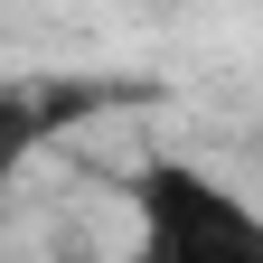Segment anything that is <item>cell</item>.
<instances>
[{"instance_id": "6da1fadb", "label": "cell", "mask_w": 263, "mask_h": 263, "mask_svg": "<svg viewBox=\"0 0 263 263\" xmlns=\"http://www.w3.org/2000/svg\"><path fill=\"white\" fill-rule=\"evenodd\" d=\"M132 226H141V263H263V207L207 179L197 160H141Z\"/></svg>"}, {"instance_id": "7a4b0ae2", "label": "cell", "mask_w": 263, "mask_h": 263, "mask_svg": "<svg viewBox=\"0 0 263 263\" xmlns=\"http://www.w3.org/2000/svg\"><path fill=\"white\" fill-rule=\"evenodd\" d=\"M66 122V104L57 94H38V85H0V197L19 188V170L38 160V141Z\"/></svg>"}]
</instances>
